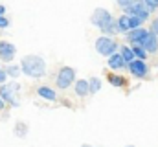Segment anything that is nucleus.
I'll return each instance as SVG.
<instances>
[{
	"mask_svg": "<svg viewBox=\"0 0 158 147\" xmlns=\"http://www.w3.org/2000/svg\"><path fill=\"white\" fill-rule=\"evenodd\" d=\"M17 92H19V85L17 83H6V85L0 86V98L4 99V103H9L11 107L19 105Z\"/></svg>",
	"mask_w": 158,
	"mask_h": 147,
	"instance_id": "obj_4",
	"label": "nucleus"
},
{
	"mask_svg": "<svg viewBox=\"0 0 158 147\" xmlns=\"http://www.w3.org/2000/svg\"><path fill=\"white\" fill-rule=\"evenodd\" d=\"M83 147H92V145H83Z\"/></svg>",
	"mask_w": 158,
	"mask_h": 147,
	"instance_id": "obj_25",
	"label": "nucleus"
},
{
	"mask_svg": "<svg viewBox=\"0 0 158 147\" xmlns=\"http://www.w3.org/2000/svg\"><path fill=\"white\" fill-rule=\"evenodd\" d=\"M142 46L145 48L147 53H156L158 52V35H155V33L149 32V35L145 37V40H143Z\"/></svg>",
	"mask_w": 158,
	"mask_h": 147,
	"instance_id": "obj_10",
	"label": "nucleus"
},
{
	"mask_svg": "<svg viewBox=\"0 0 158 147\" xmlns=\"http://www.w3.org/2000/svg\"><path fill=\"white\" fill-rule=\"evenodd\" d=\"M20 70L30 77H42L46 75V63L39 55H26L20 61Z\"/></svg>",
	"mask_w": 158,
	"mask_h": 147,
	"instance_id": "obj_2",
	"label": "nucleus"
},
{
	"mask_svg": "<svg viewBox=\"0 0 158 147\" xmlns=\"http://www.w3.org/2000/svg\"><path fill=\"white\" fill-rule=\"evenodd\" d=\"M118 42L112 39V37H99L96 40V52L101 53L103 57H112L114 53H118Z\"/></svg>",
	"mask_w": 158,
	"mask_h": 147,
	"instance_id": "obj_3",
	"label": "nucleus"
},
{
	"mask_svg": "<svg viewBox=\"0 0 158 147\" xmlns=\"http://www.w3.org/2000/svg\"><path fill=\"white\" fill-rule=\"evenodd\" d=\"M127 147H134V145H127Z\"/></svg>",
	"mask_w": 158,
	"mask_h": 147,
	"instance_id": "obj_26",
	"label": "nucleus"
},
{
	"mask_svg": "<svg viewBox=\"0 0 158 147\" xmlns=\"http://www.w3.org/2000/svg\"><path fill=\"white\" fill-rule=\"evenodd\" d=\"M90 20H92L94 26H98V28L101 30L103 37H112V35H116V33H119L118 20H114L112 15H110L107 9H96V11L92 13Z\"/></svg>",
	"mask_w": 158,
	"mask_h": 147,
	"instance_id": "obj_1",
	"label": "nucleus"
},
{
	"mask_svg": "<svg viewBox=\"0 0 158 147\" xmlns=\"http://www.w3.org/2000/svg\"><path fill=\"white\" fill-rule=\"evenodd\" d=\"M9 26V20L6 17H0V28H7Z\"/></svg>",
	"mask_w": 158,
	"mask_h": 147,
	"instance_id": "obj_22",
	"label": "nucleus"
},
{
	"mask_svg": "<svg viewBox=\"0 0 158 147\" xmlns=\"http://www.w3.org/2000/svg\"><path fill=\"white\" fill-rule=\"evenodd\" d=\"M107 61H109V68H112V70H123L125 66H129V65L125 63V59L121 57V53H114V55L109 57Z\"/></svg>",
	"mask_w": 158,
	"mask_h": 147,
	"instance_id": "obj_11",
	"label": "nucleus"
},
{
	"mask_svg": "<svg viewBox=\"0 0 158 147\" xmlns=\"http://www.w3.org/2000/svg\"><path fill=\"white\" fill-rule=\"evenodd\" d=\"M151 33H155V35H158V19H155L153 22H151V30H149Z\"/></svg>",
	"mask_w": 158,
	"mask_h": 147,
	"instance_id": "obj_20",
	"label": "nucleus"
},
{
	"mask_svg": "<svg viewBox=\"0 0 158 147\" xmlns=\"http://www.w3.org/2000/svg\"><path fill=\"white\" fill-rule=\"evenodd\" d=\"M147 35H149V30H145V28H138V30L129 32V33H127V39H129V42H132V46H142Z\"/></svg>",
	"mask_w": 158,
	"mask_h": 147,
	"instance_id": "obj_8",
	"label": "nucleus"
},
{
	"mask_svg": "<svg viewBox=\"0 0 158 147\" xmlns=\"http://www.w3.org/2000/svg\"><path fill=\"white\" fill-rule=\"evenodd\" d=\"M119 53H121V57L125 59L127 65H131V63L136 61V55H134V52H132V46H121V48H119Z\"/></svg>",
	"mask_w": 158,
	"mask_h": 147,
	"instance_id": "obj_14",
	"label": "nucleus"
},
{
	"mask_svg": "<svg viewBox=\"0 0 158 147\" xmlns=\"http://www.w3.org/2000/svg\"><path fill=\"white\" fill-rule=\"evenodd\" d=\"M129 72L132 74L134 77H145L147 75V72H149V68H147V65H145V61H134V63H131L129 66Z\"/></svg>",
	"mask_w": 158,
	"mask_h": 147,
	"instance_id": "obj_9",
	"label": "nucleus"
},
{
	"mask_svg": "<svg viewBox=\"0 0 158 147\" xmlns=\"http://www.w3.org/2000/svg\"><path fill=\"white\" fill-rule=\"evenodd\" d=\"M143 4H145V7H147L151 13H153L155 9H158V0H145Z\"/></svg>",
	"mask_w": 158,
	"mask_h": 147,
	"instance_id": "obj_18",
	"label": "nucleus"
},
{
	"mask_svg": "<svg viewBox=\"0 0 158 147\" xmlns=\"http://www.w3.org/2000/svg\"><path fill=\"white\" fill-rule=\"evenodd\" d=\"M88 83H90V94H96L101 90V79L99 77H90Z\"/></svg>",
	"mask_w": 158,
	"mask_h": 147,
	"instance_id": "obj_16",
	"label": "nucleus"
},
{
	"mask_svg": "<svg viewBox=\"0 0 158 147\" xmlns=\"http://www.w3.org/2000/svg\"><path fill=\"white\" fill-rule=\"evenodd\" d=\"M138 28H142V20L140 19H136V17H129V15H121L118 19V30L119 33H129V32H132V30H138Z\"/></svg>",
	"mask_w": 158,
	"mask_h": 147,
	"instance_id": "obj_6",
	"label": "nucleus"
},
{
	"mask_svg": "<svg viewBox=\"0 0 158 147\" xmlns=\"http://www.w3.org/2000/svg\"><path fill=\"white\" fill-rule=\"evenodd\" d=\"M6 72H7V75H11V77H17L19 72H20V66H9V68H6Z\"/></svg>",
	"mask_w": 158,
	"mask_h": 147,
	"instance_id": "obj_19",
	"label": "nucleus"
},
{
	"mask_svg": "<svg viewBox=\"0 0 158 147\" xmlns=\"http://www.w3.org/2000/svg\"><path fill=\"white\" fill-rule=\"evenodd\" d=\"M74 81H76V70L72 66H63L57 74V77H55V85L59 88H63V90L68 88Z\"/></svg>",
	"mask_w": 158,
	"mask_h": 147,
	"instance_id": "obj_5",
	"label": "nucleus"
},
{
	"mask_svg": "<svg viewBox=\"0 0 158 147\" xmlns=\"http://www.w3.org/2000/svg\"><path fill=\"white\" fill-rule=\"evenodd\" d=\"M132 52H134V55H136L138 61H145L147 59V52H145L143 46H132Z\"/></svg>",
	"mask_w": 158,
	"mask_h": 147,
	"instance_id": "obj_17",
	"label": "nucleus"
},
{
	"mask_svg": "<svg viewBox=\"0 0 158 147\" xmlns=\"http://www.w3.org/2000/svg\"><path fill=\"white\" fill-rule=\"evenodd\" d=\"M4 105H6V103H4V99H2V98H0V110L4 109Z\"/></svg>",
	"mask_w": 158,
	"mask_h": 147,
	"instance_id": "obj_24",
	"label": "nucleus"
},
{
	"mask_svg": "<svg viewBox=\"0 0 158 147\" xmlns=\"http://www.w3.org/2000/svg\"><path fill=\"white\" fill-rule=\"evenodd\" d=\"M15 53H17V48H15L11 42L0 40V61H4V63H11V61L15 59Z\"/></svg>",
	"mask_w": 158,
	"mask_h": 147,
	"instance_id": "obj_7",
	"label": "nucleus"
},
{
	"mask_svg": "<svg viewBox=\"0 0 158 147\" xmlns=\"http://www.w3.org/2000/svg\"><path fill=\"white\" fill-rule=\"evenodd\" d=\"M37 94H39L42 99H46V101H55V99H57L55 90L50 88V86H39V88H37Z\"/></svg>",
	"mask_w": 158,
	"mask_h": 147,
	"instance_id": "obj_13",
	"label": "nucleus"
},
{
	"mask_svg": "<svg viewBox=\"0 0 158 147\" xmlns=\"http://www.w3.org/2000/svg\"><path fill=\"white\" fill-rule=\"evenodd\" d=\"M0 17H6V7L0 4Z\"/></svg>",
	"mask_w": 158,
	"mask_h": 147,
	"instance_id": "obj_23",
	"label": "nucleus"
},
{
	"mask_svg": "<svg viewBox=\"0 0 158 147\" xmlns=\"http://www.w3.org/2000/svg\"><path fill=\"white\" fill-rule=\"evenodd\" d=\"M107 79H109V83H110L112 86H118V88L125 85V79H123L121 75H116V74H109V77H107Z\"/></svg>",
	"mask_w": 158,
	"mask_h": 147,
	"instance_id": "obj_15",
	"label": "nucleus"
},
{
	"mask_svg": "<svg viewBox=\"0 0 158 147\" xmlns=\"http://www.w3.org/2000/svg\"><path fill=\"white\" fill-rule=\"evenodd\" d=\"M76 94H77L79 98H85V96L90 94V83H88L86 79H79V81H76Z\"/></svg>",
	"mask_w": 158,
	"mask_h": 147,
	"instance_id": "obj_12",
	"label": "nucleus"
},
{
	"mask_svg": "<svg viewBox=\"0 0 158 147\" xmlns=\"http://www.w3.org/2000/svg\"><path fill=\"white\" fill-rule=\"evenodd\" d=\"M6 79H7V72L0 70V85H6Z\"/></svg>",
	"mask_w": 158,
	"mask_h": 147,
	"instance_id": "obj_21",
	"label": "nucleus"
}]
</instances>
